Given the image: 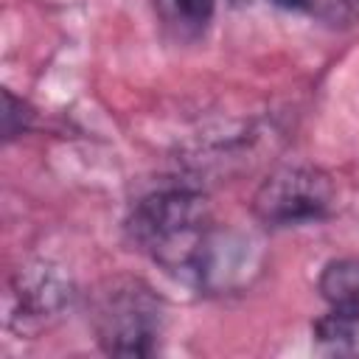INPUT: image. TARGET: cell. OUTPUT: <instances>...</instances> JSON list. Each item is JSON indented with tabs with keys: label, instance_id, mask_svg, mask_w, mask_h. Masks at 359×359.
<instances>
[{
	"label": "cell",
	"instance_id": "obj_8",
	"mask_svg": "<svg viewBox=\"0 0 359 359\" xmlns=\"http://www.w3.org/2000/svg\"><path fill=\"white\" fill-rule=\"evenodd\" d=\"M31 123V109L22 98H14L11 90L3 93V135L6 140H14L17 135H22Z\"/></svg>",
	"mask_w": 359,
	"mask_h": 359
},
{
	"label": "cell",
	"instance_id": "obj_4",
	"mask_svg": "<svg viewBox=\"0 0 359 359\" xmlns=\"http://www.w3.org/2000/svg\"><path fill=\"white\" fill-rule=\"evenodd\" d=\"M70 300H73L70 275L50 261H31L20 266L8 283V297H6L8 325L20 331L31 325H42L59 317V311H65Z\"/></svg>",
	"mask_w": 359,
	"mask_h": 359
},
{
	"label": "cell",
	"instance_id": "obj_6",
	"mask_svg": "<svg viewBox=\"0 0 359 359\" xmlns=\"http://www.w3.org/2000/svg\"><path fill=\"white\" fill-rule=\"evenodd\" d=\"M320 294L331 309H359V261L337 258L320 272Z\"/></svg>",
	"mask_w": 359,
	"mask_h": 359
},
{
	"label": "cell",
	"instance_id": "obj_5",
	"mask_svg": "<svg viewBox=\"0 0 359 359\" xmlns=\"http://www.w3.org/2000/svg\"><path fill=\"white\" fill-rule=\"evenodd\" d=\"M314 342L325 353L359 356V309H331L314 320Z\"/></svg>",
	"mask_w": 359,
	"mask_h": 359
},
{
	"label": "cell",
	"instance_id": "obj_2",
	"mask_svg": "<svg viewBox=\"0 0 359 359\" xmlns=\"http://www.w3.org/2000/svg\"><path fill=\"white\" fill-rule=\"evenodd\" d=\"M90 325L112 356H151L163 328V300L132 275H115L90 294Z\"/></svg>",
	"mask_w": 359,
	"mask_h": 359
},
{
	"label": "cell",
	"instance_id": "obj_3",
	"mask_svg": "<svg viewBox=\"0 0 359 359\" xmlns=\"http://www.w3.org/2000/svg\"><path fill=\"white\" fill-rule=\"evenodd\" d=\"M334 205V182L314 165H283L272 171L252 196V213L266 227L320 222Z\"/></svg>",
	"mask_w": 359,
	"mask_h": 359
},
{
	"label": "cell",
	"instance_id": "obj_1",
	"mask_svg": "<svg viewBox=\"0 0 359 359\" xmlns=\"http://www.w3.org/2000/svg\"><path fill=\"white\" fill-rule=\"evenodd\" d=\"M126 233L137 250L177 280L202 292L250 283L261 266L258 241L216 227L208 199L194 188H160L135 202Z\"/></svg>",
	"mask_w": 359,
	"mask_h": 359
},
{
	"label": "cell",
	"instance_id": "obj_7",
	"mask_svg": "<svg viewBox=\"0 0 359 359\" xmlns=\"http://www.w3.org/2000/svg\"><path fill=\"white\" fill-rule=\"evenodd\" d=\"M154 6L177 36H199L216 11V0H154Z\"/></svg>",
	"mask_w": 359,
	"mask_h": 359
},
{
	"label": "cell",
	"instance_id": "obj_9",
	"mask_svg": "<svg viewBox=\"0 0 359 359\" xmlns=\"http://www.w3.org/2000/svg\"><path fill=\"white\" fill-rule=\"evenodd\" d=\"M269 3L283 11H317L320 3H325V0H269Z\"/></svg>",
	"mask_w": 359,
	"mask_h": 359
}]
</instances>
